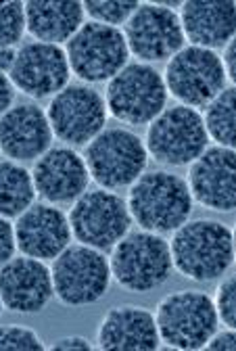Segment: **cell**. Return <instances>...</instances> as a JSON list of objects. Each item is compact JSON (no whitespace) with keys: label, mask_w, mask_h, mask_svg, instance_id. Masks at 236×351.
<instances>
[{"label":"cell","mask_w":236,"mask_h":351,"mask_svg":"<svg viewBox=\"0 0 236 351\" xmlns=\"http://www.w3.org/2000/svg\"><path fill=\"white\" fill-rule=\"evenodd\" d=\"M128 51L140 63H159L184 49V32L176 11L157 3L138 5L121 29Z\"/></svg>","instance_id":"4fadbf2b"},{"label":"cell","mask_w":236,"mask_h":351,"mask_svg":"<svg viewBox=\"0 0 236 351\" xmlns=\"http://www.w3.org/2000/svg\"><path fill=\"white\" fill-rule=\"evenodd\" d=\"M236 155L228 147H207L199 159L191 163L188 191L193 201L220 213L236 207Z\"/></svg>","instance_id":"2e32d148"},{"label":"cell","mask_w":236,"mask_h":351,"mask_svg":"<svg viewBox=\"0 0 236 351\" xmlns=\"http://www.w3.org/2000/svg\"><path fill=\"white\" fill-rule=\"evenodd\" d=\"M46 345L42 337L21 324L0 326V351H42Z\"/></svg>","instance_id":"4316f807"},{"label":"cell","mask_w":236,"mask_h":351,"mask_svg":"<svg viewBox=\"0 0 236 351\" xmlns=\"http://www.w3.org/2000/svg\"><path fill=\"white\" fill-rule=\"evenodd\" d=\"M32 178L36 195L53 205L73 203L90 184L84 157L69 147H51L42 157H38Z\"/></svg>","instance_id":"e0dca14e"},{"label":"cell","mask_w":236,"mask_h":351,"mask_svg":"<svg viewBox=\"0 0 236 351\" xmlns=\"http://www.w3.org/2000/svg\"><path fill=\"white\" fill-rule=\"evenodd\" d=\"M15 101V86L9 75L0 73V117H3Z\"/></svg>","instance_id":"1f68e13d"},{"label":"cell","mask_w":236,"mask_h":351,"mask_svg":"<svg viewBox=\"0 0 236 351\" xmlns=\"http://www.w3.org/2000/svg\"><path fill=\"white\" fill-rule=\"evenodd\" d=\"M84 5L78 0H30L25 3V32L38 42H67L84 25Z\"/></svg>","instance_id":"7402d4cb"},{"label":"cell","mask_w":236,"mask_h":351,"mask_svg":"<svg viewBox=\"0 0 236 351\" xmlns=\"http://www.w3.org/2000/svg\"><path fill=\"white\" fill-rule=\"evenodd\" d=\"M46 111L34 103L13 105L0 117V151L11 161H36L53 145Z\"/></svg>","instance_id":"d6986e66"},{"label":"cell","mask_w":236,"mask_h":351,"mask_svg":"<svg viewBox=\"0 0 236 351\" xmlns=\"http://www.w3.org/2000/svg\"><path fill=\"white\" fill-rule=\"evenodd\" d=\"M97 343L105 351H153L161 341L153 312L143 305H117L103 316Z\"/></svg>","instance_id":"ffe728a7"},{"label":"cell","mask_w":236,"mask_h":351,"mask_svg":"<svg viewBox=\"0 0 236 351\" xmlns=\"http://www.w3.org/2000/svg\"><path fill=\"white\" fill-rule=\"evenodd\" d=\"M53 351H69V349H78V351H90L94 349V345L80 335H71V337H61L51 345Z\"/></svg>","instance_id":"4dcf8cb0"},{"label":"cell","mask_w":236,"mask_h":351,"mask_svg":"<svg viewBox=\"0 0 236 351\" xmlns=\"http://www.w3.org/2000/svg\"><path fill=\"white\" fill-rule=\"evenodd\" d=\"M153 316L159 341L178 351L203 349L220 324L213 299L203 291H176L163 297Z\"/></svg>","instance_id":"5b68a950"},{"label":"cell","mask_w":236,"mask_h":351,"mask_svg":"<svg viewBox=\"0 0 236 351\" xmlns=\"http://www.w3.org/2000/svg\"><path fill=\"white\" fill-rule=\"evenodd\" d=\"M36 199L32 171L17 161H0V217H19Z\"/></svg>","instance_id":"603a6c76"},{"label":"cell","mask_w":236,"mask_h":351,"mask_svg":"<svg viewBox=\"0 0 236 351\" xmlns=\"http://www.w3.org/2000/svg\"><path fill=\"white\" fill-rule=\"evenodd\" d=\"M17 243H15V226L7 217H0V266L15 257Z\"/></svg>","instance_id":"f1b7e54d"},{"label":"cell","mask_w":236,"mask_h":351,"mask_svg":"<svg viewBox=\"0 0 236 351\" xmlns=\"http://www.w3.org/2000/svg\"><path fill=\"white\" fill-rule=\"evenodd\" d=\"M111 278L132 293H149L167 282L174 263L169 241L149 230L128 232L109 257Z\"/></svg>","instance_id":"3957f363"},{"label":"cell","mask_w":236,"mask_h":351,"mask_svg":"<svg viewBox=\"0 0 236 351\" xmlns=\"http://www.w3.org/2000/svg\"><path fill=\"white\" fill-rule=\"evenodd\" d=\"M15 59H17V47L0 49V73L9 75L15 65Z\"/></svg>","instance_id":"836d02e7"},{"label":"cell","mask_w":236,"mask_h":351,"mask_svg":"<svg viewBox=\"0 0 236 351\" xmlns=\"http://www.w3.org/2000/svg\"><path fill=\"white\" fill-rule=\"evenodd\" d=\"M3 307H5V305H3V301H0V316H3Z\"/></svg>","instance_id":"e575fe53"},{"label":"cell","mask_w":236,"mask_h":351,"mask_svg":"<svg viewBox=\"0 0 236 351\" xmlns=\"http://www.w3.org/2000/svg\"><path fill=\"white\" fill-rule=\"evenodd\" d=\"M55 297L51 268L36 257H11L0 266V301L15 314H38Z\"/></svg>","instance_id":"9a60e30c"},{"label":"cell","mask_w":236,"mask_h":351,"mask_svg":"<svg viewBox=\"0 0 236 351\" xmlns=\"http://www.w3.org/2000/svg\"><path fill=\"white\" fill-rule=\"evenodd\" d=\"M234 86H226L224 90L207 103L203 117L209 141L217 147L234 149Z\"/></svg>","instance_id":"cb8c5ba5"},{"label":"cell","mask_w":236,"mask_h":351,"mask_svg":"<svg viewBox=\"0 0 236 351\" xmlns=\"http://www.w3.org/2000/svg\"><path fill=\"white\" fill-rule=\"evenodd\" d=\"M69 226L80 245L105 253L130 232L132 215L126 199L111 191L97 189L86 191L73 201L69 211Z\"/></svg>","instance_id":"30bf717a"},{"label":"cell","mask_w":236,"mask_h":351,"mask_svg":"<svg viewBox=\"0 0 236 351\" xmlns=\"http://www.w3.org/2000/svg\"><path fill=\"white\" fill-rule=\"evenodd\" d=\"M15 226L17 249L36 259H55L71 243L69 217L53 203H32L19 217Z\"/></svg>","instance_id":"ac0fdd59"},{"label":"cell","mask_w":236,"mask_h":351,"mask_svg":"<svg viewBox=\"0 0 236 351\" xmlns=\"http://www.w3.org/2000/svg\"><path fill=\"white\" fill-rule=\"evenodd\" d=\"M145 147L161 165L182 167L193 163L209 147L203 115L186 105L165 107L149 123Z\"/></svg>","instance_id":"ba28073f"},{"label":"cell","mask_w":236,"mask_h":351,"mask_svg":"<svg viewBox=\"0 0 236 351\" xmlns=\"http://www.w3.org/2000/svg\"><path fill=\"white\" fill-rule=\"evenodd\" d=\"M236 347V335H234V328H226V330H215L207 343L203 345V349H209V351H232Z\"/></svg>","instance_id":"f546056e"},{"label":"cell","mask_w":236,"mask_h":351,"mask_svg":"<svg viewBox=\"0 0 236 351\" xmlns=\"http://www.w3.org/2000/svg\"><path fill=\"white\" fill-rule=\"evenodd\" d=\"M25 34V3L0 0V49L17 47Z\"/></svg>","instance_id":"484cf974"},{"label":"cell","mask_w":236,"mask_h":351,"mask_svg":"<svg viewBox=\"0 0 236 351\" xmlns=\"http://www.w3.org/2000/svg\"><path fill=\"white\" fill-rule=\"evenodd\" d=\"M105 105L109 115L123 123H151L167 105L163 75L147 63H128L109 80Z\"/></svg>","instance_id":"8992f818"},{"label":"cell","mask_w":236,"mask_h":351,"mask_svg":"<svg viewBox=\"0 0 236 351\" xmlns=\"http://www.w3.org/2000/svg\"><path fill=\"white\" fill-rule=\"evenodd\" d=\"M53 134L69 147L88 145L107 125L105 97L88 84H67L46 109Z\"/></svg>","instance_id":"7c38bea8"},{"label":"cell","mask_w":236,"mask_h":351,"mask_svg":"<svg viewBox=\"0 0 236 351\" xmlns=\"http://www.w3.org/2000/svg\"><path fill=\"white\" fill-rule=\"evenodd\" d=\"M163 82L167 95L193 109L207 105L226 86H232L220 55L201 47H184L178 51L167 63Z\"/></svg>","instance_id":"8fae6325"},{"label":"cell","mask_w":236,"mask_h":351,"mask_svg":"<svg viewBox=\"0 0 236 351\" xmlns=\"http://www.w3.org/2000/svg\"><path fill=\"white\" fill-rule=\"evenodd\" d=\"M69 69L86 84L109 82L130 59L126 38L119 27L84 21L65 47Z\"/></svg>","instance_id":"9c48e42d"},{"label":"cell","mask_w":236,"mask_h":351,"mask_svg":"<svg viewBox=\"0 0 236 351\" xmlns=\"http://www.w3.org/2000/svg\"><path fill=\"white\" fill-rule=\"evenodd\" d=\"M220 59H222V65H224V71H226L228 82L234 86V80H236V42L234 40H230L226 44V47H224V55Z\"/></svg>","instance_id":"d6a6232c"},{"label":"cell","mask_w":236,"mask_h":351,"mask_svg":"<svg viewBox=\"0 0 236 351\" xmlns=\"http://www.w3.org/2000/svg\"><path fill=\"white\" fill-rule=\"evenodd\" d=\"M126 203L132 222L155 234L178 230L188 222L195 205L186 180L165 169L145 171L130 186Z\"/></svg>","instance_id":"7a4b0ae2"},{"label":"cell","mask_w":236,"mask_h":351,"mask_svg":"<svg viewBox=\"0 0 236 351\" xmlns=\"http://www.w3.org/2000/svg\"><path fill=\"white\" fill-rule=\"evenodd\" d=\"M53 291L67 307H84L99 303L111 287L109 257L103 251L86 245H69L55 257Z\"/></svg>","instance_id":"52a82bcc"},{"label":"cell","mask_w":236,"mask_h":351,"mask_svg":"<svg viewBox=\"0 0 236 351\" xmlns=\"http://www.w3.org/2000/svg\"><path fill=\"white\" fill-rule=\"evenodd\" d=\"M90 180L105 191L132 186L147 171L145 141L126 128H105L86 145L84 155Z\"/></svg>","instance_id":"277c9868"},{"label":"cell","mask_w":236,"mask_h":351,"mask_svg":"<svg viewBox=\"0 0 236 351\" xmlns=\"http://www.w3.org/2000/svg\"><path fill=\"white\" fill-rule=\"evenodd\" d=\"M9 77L15 90H21L32 99L55 97L71 77L65 49L46 42L23 44L17 49V59Z\"/></svg>","instance_id":"5bb4252c"},{"label":"cell","mask_w":236,"mask_h":351,"mask_svg":"<svg viewBox=\"0 0 236 351\" xmlns=\"http://www.w3.org/2000/svg\"><path fill=\"white\" fill-rule=\"evenodd\" d=\"M82 5L84 13L90 15L92 21L119 27L132 17L140 3H136V0H88V3Z\"/></svg>","instance_id":"d4e9b609"},{"label":"cell","mask_w":236,"mask_h":351,"mask_svg":"<svg viewBox=\"0 0 236 351\" xmlns=\"http://www.w3.org/2000/svg\"><path fill=\"white\" fill-rule=\"evenodd\" d=\"M172 263L184 278L211 282L226 276L234 263V234L215 219H188L169 241Z\"/></svg>","instance_id":"6da1fadb"},{"label":"cell","mask_w":236,"mask_h":351,"mask_svg":"<svg viewBox=\"0 0 236 351\" xmlns=\"http://www.w3.org/2000/svg\"><path fill=\"white\" fill-rule=\"evenodd\" d=\"M211 299L217 312V320L224 322L226 328H236V278L234 274H226V278L220 282L215 291V297Z\"/></svg>","instance_id":"83f0119b"},{"label":"cell","mask_w":236,"mask_h":351,"mask_svg":"<svg viewBox=\"0 0 236 351\" xmlns=\"http://www.w3.org/2000/svg\"><path fill=\"white\" fill-rule=\"evenodd\" d=\"M180 23L191 47L222 49L236 32V9L232 0H188L180 7Z\"/></svg>","instance_id":"44dd1931"}]
</instances>
